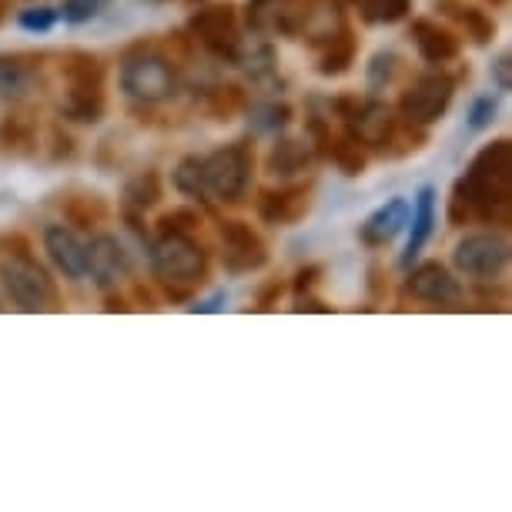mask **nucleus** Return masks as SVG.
Returning a JSON list of instances; mask_svg holds the SVG:
<instances>
[{
  "instance_id": "14",
  "label": "nucleus",
  "mask_w": 512,
  "mask_h": 512,
  "mask_svg": "<svg viewBox=\"0 0 512 512\" xmlns=\"http://www.w3.org/2000/svg\"><path fill=\"white\" fill-rule=\"evenodd\" d=\"M84 248H88V278L98 292H118L131 278V255L108 231H98L91 241H84Z\"/></svg>"
},
{
  "instance_id": "21",
  "label": "nucleus",
  "mask_w": 512,
  "mask_h": 512,
  "mask_svg": "<svg viewBox=\"0 0 512 512\" xmlns=\"http://www.w3.org/2000/svg\"><path fill=\"white\" fill-rule=\"evenodd\" d=\"M308 51H312L315 74L332 81V77H345L352 71L355 57H359V37L352 34V27H342V31H335L325 41L312 44Z\"/></svg>"
},
{
  "instance_id": "38",
  "label": "nucleus",
  "mask_w": 512,
  "mask_h": 512,
  "mask_svg": "<svg viewBox=\"0 0 512 512\" xmlns=\"http://www.w3.org/2000/svg\"><path fill=\"white\" fill-rule=\"evenodd\" d=\"M285 292V282L282 278H268V282L258 288V295H255V308L258 312H272V308L278 305V298H282Z\"/></svg>"
},
{
  "instance_id": "1",
  "label": "nucleus",
  "mask_w": 512,
  "mask_h": 512,
  "mask_svg": "<svg viewBox=\"0 0 512 512\" xmlns=\"http://www.w3.org/2000/svg\"><path fill=\"white\" fill-rule=\"evenodd\" d=\"M512 218V148L509 141L486 144L469 161L449 198L452 228L489 225L506 228Z\"/></svg>"
},
{
  "instance_id": "11",
  "label": "nucleus",
  "mask_w": 512,
  "mask_h": 512,
  "mask_svg": "<svg viewBox=\"0 0 512 512\" xmlns=\"http://www.w3.org/2000/svg\"><path fill=\"white\" fill-rule=\"evenodd\" d=\"M188 31H191V41H198L211 57H218V61H225V64H238L245 41H241V31H238L235 7H228V4L201 7L188 21Z\"/></svg>"
},
{
  "instance_id": "2",
  "label": "nucleus",
  "mask_w": 512,
  "mask_h": 512,
  "mask_svg": "<svg viewBox=\"0 0 512 512\" xmlns=\"http://www.w3.org/2000/svg\"><path fill=\"white\" fill-rule=\"evenodd\" d=\"M148 268L168 302H191L211 275V251L195 231H158L148 238Z\"/></svg>"
},
{
  "instance_id": "15",
  "label": "nucleus",
  "mask_w": 512,
  "mask_h": 512,
  "mask_svg": "<svg viewBox=\"0 0 512 512\" xmlns=\"http://www.w3.org/2000/svg\"><path fill=\"white\" fill-rule=\"evenodd\" d=\"M44 251L47 262L54 265V272L64 278V282H84L88 278V248H84L77 228H71L67 221H54V225L44 228Z\"/></svg>"
},
{
  "instance_id": "29",
  "label": "nucleus",
  "mask_w": 512,
  "mask_h": 512,
  "mask_svg": "<svg viewBox=\"0 0 512 512\" xmlns=\"http://www.w3.org/2000/svg\"><path fill=\"white\" fill-rule=\"evenodd\" d=\"M171 181H175V191L185 195L188 201H195L201 208H211V198L205 191V181H201V164H198V154H188V158L178 161V168L171 171Z\"/></svg>"
},
{
  "instance_id": "13",
  "label": "nucleus",
  "mask_w": 512,
  "mask_h": 512,
  "mask_svg": "<svg viewBox=\"0 0 512 512\" xmlns=\"http://www.w3.org/2000/svg\"><path fill=\"white\" fill-rule=\"evenodd\" d=\"M405 272V295H412L415 302L436 308H459L466 302V288L442 262H412Z\"/></svg>"
},
{
  "instance_id": "36",
  "label": "nucleus",
  "mask_w": 512,
  "mask_h": 512,
  "mask_svg": "<svg viewBox=\"0 0 512 512\" xmlns=\"http://www.w3.org/2000/svg\"><path fill=\"white\" fill-rule=\"evenodd\" d=\"M496 114H499V98L496 94H482V98L472 101L469 108V128L472 131H486L496 124Z\"/></svg>"
},
{
  "instance_id": "8",
  "label": "nucleus",
  "mask_w": 512,
  "mask_h": 512,
  "mask_svg": "<svg viewBox=\"0 0 512 512\" xmlns=\"http://www.w3.org/2000/svg\"><path fill=\"white\" fill-rule=\"evenodd\" d=\"M459 77L449 74L446 67H432L425 74H415L409 84L399 94V121L415 124V128H429L446 118V111L452 108V98H456Z\"/></svg>"
},
{
  "instance_id": "18",
  "label": "nucleus",
  "mask_w": 512,
  "mask_h": 512,
  "mask_svg": "<svg viewBox=\"0 0 512 512\" xmlns=\"http://www.w3.org/2000/svg\"><path fill=\"white\" fill-rule=\"evenodd\" d=\"M41 88V57L4 51L0 54V101L21 104Z\"/></svg>"
},
{
  "instance_id": "34",
  "label": "nucleus",
  "mask_w": 512,
  "mask_h": 512,
  "mask_svg": "<svg viewBox=\"0 0 512 512\" xmlns=\"http://www.w3.org/2000/svg\"><path fill=\"white\" fill-rule=\"evenodd\" d=\"M57 21H61V17H57V7H47V4L24 7V11L17 14V24H21V31H27V34H47Z\"/></svg>"
},
{
  "instance_id": "35",
  "label": "nucleus",
  "mask_w": 512,
  "mask_h": 512,
  "mask_svg": "<svg viewBox=\"0 0 512 512\" xmlns=\"http://www.w3.org/2000/svg\"><path fill=\"white\" fill-rule=\"evenodd\" d=\"M198 225H201L198 208H171L158 218L154 231H195Z\"/></svg>"
},
{
  "instance_id": "23",
  "label": "nucleus",
  "mask_w": 512,
  "mask_h": 512,
  "mask_svg": "<svg viewBox=\"0 0 512 512\" xmlns=\"http://www.w3.org/2000/svg\"><path fill=\"white\" fill-rule=\"evenodd\" d=\"M164 198V181L158 168L138 171L134 178L124 181L121 188V215H148L151 208H158Z\"/></svg>"
},
{
  "instance_id": "39",
  "label": "nucleus",
  "mask_w": 512,
  "mask_h": 512,
  "mask_svg": "<svg viewBox=\"0 0 512 512\" xmlns=\"http://www.w3.org/2000/svg\"><path fill=\"white\" fill-rule=\"evenodd\" d=\"M51 158L54 161H61V158H74V138L71 134H67L61 124H57V128H51Z\"/></svg>"
},
{
  "instance_id": "40",
  "label": "nucleus",
  "mask_w": 512,
  "mask_h": 512,
  "mask_svg": "<svg viewBox=\"0 0 512 512\" xmlns=\"http://www.w3.org/2000/svg\"><path fill=\"white\" fill-rule=\"evenodd\" d=\"M512 64H509V54H502L496 64H492V84H496V88L506 94L509 88H512Z\"/></svg>"
},
{
  "instance_id": "5",
  "label": "nucleus",
  "mask_w": 512,
  "mask_h": 512,
  "mask_svg": "<svg viewBox=\"0 0 512 512\" xmlns=\"http://www.w3.org/2000/svg\"><path fill=\"white\" fill-rule=\"evenodd\" d=\"M0 288L21 312H57L61 288L34 251H0Z\"/></svg>"
},
{
  "instance_id": "31",
  "label": "nucleus",
  "mask_w": 512,
  "mask_h": 512,
  "mask_svg": "<svg viewBox=\"0 0 512 512\" xmlns=\"http://www.w3.org/2000/svg\"><path fill=\"white\" fill-rule=\"evenodd\" d=\"M248 108V98L238 84H218V88L208 91L205 98V111L211 114L215 121H231L235 114H241Z\"/></svg>"
},
{
  "instance_id": "44",
  "label": "nucleus",
  "mask_w": 512,
  "mask_h": 512,
  "mask_svg": "<svg viewBox=\"0 0 512 512\" xmlns=\"http://www.w3.org/2000/svg\"><path fill=\"white\" fill-rule=\"evenodd\" d=\"M154 4H168V0H154Z\"/></svg>"
},
{
  "instance_id": "12",
  "label": "nucleus",
  "mask_w": 512,
  "mask_h": 512,
  "mask_svg": "<svg viewBox=\"0 0 512 512\" xmlns=\"http://www.w3.org/2000/svg\"><path fill=\"white\" fill-rule=\"evenodd\" d=\"M221 241V268L228 275H251L262 272L268 265V245L248 221H221L218 225Z\"/></svg>"
},
{
  "instance_id": "9",
  "label": "nucleus",
  "mask_w": 512,
  "mask_h": 512,
  "mask_svg": "<svg viewBox=\"0 0 512 512\" xmlns=\"http://www.w3.org/2000/svg\"><path fill=\"white\" fill-rule=\"evenodd\" d=\"M452 268L472 282H499L509 268V238L502 231H472L452 248Z\"/></svg>"
},
{
  "instance_id": "37",
  "label": "nucleus",
  "mask_w": 512,
  "mask_h": 512,
  "mask_svg": "<svg viewBox=\"0 0 512 512\" xmlns=\"http://www.w3.org/2000/svg\"><path fill=\"white\" fill-rule=\"evenodd\" d=\"M318 278H322V265H305V268H298L295 278H292V295H295V298L312 295V288L318 285Z\"/></svg>"
},
{
  "instance_id": "33",
  "label": "nucleus",
  "mask_w": 512,
  "mask_h": 512,
  "mask_svg": "<svg viewBox=\"0 0 512 512\" xmlns=\"http://www.w3.org/2000/svg\"><path fill=\"white\" fill-rule=\"evenodd\" d=\"M108 4L111 0H64V4L57 7V17H61L64 24L81 27V24L98 21V17L108 11Z\"/></svg>"
},
{
  "instance_id": "25",
  "label": "nucleus",
  "mask_w": 512,
  "mask_h": 512,
  "mask_svg": "<svg viewBox=\"0 0 512 512\" xmlns=\"http://www.w3.org/2000/svg\"><path fill=\"white\" fill-rule=\"evenodd\" d=\"M61 211H64V221L71 228H81V231H94L108 221V205L104 198L98 195H64L61 201Z\"/></svg>"
},
{
  "instance_id": "20",
  "label": "nucleus",
  "mask_w": 512,
  "mask_h": 512,
  "mask_svg": "<svg viewBox=\"0 0 512 512\" xmlns=\"http://www.w3.org/2000/svg\"><path fill=\"white\" fill-rule=\"evenodd\" d=\"M409 211H412V205L405 198H389L385 205H379L362 221L359 241L365 248H389L392 241L409 228Z\"/></svg>"
},
{
  "instance_id": "32",
  "label": "nucleus",
  "mask_w": 512,
  "mask_h": 512,
  "mask_svg": "<svg viewBox=\"0 0 512 512\" xmlns=\"http://www.w3.org/2000/svg\"><path fill=\"white\" fill-rule=\"evenodd\" d=\"M248 118H251V128L258 134H278L292 121V108L278 101H268V104H255V108L248 111Z\"/></svg>"
},
{
  "instance_id": "17",
  "label": "nucleus",
  "mask_w": 512,
  "mask_h": 512,
  "mask_svg": "<svg viewBox=\"0 0 512 512\" xmlns=\"http://www.w3.org/2000/svg\"><path fill=\"white\" fill-rule=\"evenodd\" d=\"M308 208H312V185H288V188H268L258 191L255 215L262 225L272 228H292L298 225Z\"/></svg>"
},
{
  "instance_id": "28",
  "label": "nucleus",
  "mask_w": 512,
  "mask_h": 512,
  "mask_svg": "<svg viewBox=\"0 0 512 512\" xmlns=\"http://www.w3.org/2000/svg\"><path fill=\"white\" fill-rule=\"evenodd\" d=\"M405 77V61L395 51H379L372 54V61L365 64V84L372 94H379L385 88H395Z\"/></svg>"
},
{
  "instance_id": "19",
  "label": "nucleus",
  "mask_w": 512,
  "mask_h": 512,
  "mask_svg": "<svg viewBox=\"0 0 512 512\" xmlns=\"http://www.w3.org/2000/svg\"><path fill=\"white\" fill-rule=\"evenodd\" d=\"M436 225H439V195L432 185H422L409 211V241H405V251L399 258L402 268H409L415 258L422 255L425 245L436 235Z\"/></svg>"
},
{
  "instance_id": "6",
  "label": "nucleus",
  "mask_w": 512,
  "mask_h": 512,
  "mask_svg": "<svg viewBox=\"0 0 512 512\" xmlns=\"http://www.w3.org/2000/svg\"><path fill=\"white\" fill-rule=\"evenodd\" d=\"M201 181L211 205H241L248 198L251 175H255V144L231 141L221 148L201 154Z\"/></svg>"
},
{
  "instance_id": "43",
  "label": "nucleus",
  "mask_w": 512,
  "mask_h": 512,
  "mask_svg": "<svg viewBox=\"0 0 512 512\" xmlns=\"http://www.w3.org/2000/svg\"><path fill=\"white\" fill-rule=\"evenodd\" d=\"M486 4L492 7V11H499V7H506V4H509V0H486Z\"/></svg>"
},
{
  "instance_id": "41",
  "label": "nucleus",
  "mask_w": 512,
  "mask_h": 512,
  "mask_svg": "<svg viewBox=\"0 0 512 512\" xmlns=\"http://www.w3.org/2000/svg\"><path fill=\"white\" fill-rule=\"evenodd\" d=\"M221 305H225V295H215V298H208V302L191 305V312H221Z\"/></svg>"
},
{
  "instance_id": "22",
  "label": "nucleus",
  "mask_w": 512,
  "mask_h": 512,
  "mask_svg": "<svg viewBox=\"0 0 512 512\" xmlns=\"http://www.w3.org/2000/svg\"><path fill=\"white\" fill-rule=\"evenodd\" d=\"M439 14L446 17L449 24H456L459 31H466L472 44L486 47L492 37H496V21H492L489 11H482L476 4H466V0H439Z\"/></svg>"
},
{
  "instance_id": "24",
  "label": "nucleus",
  "mask_w": 512,
  "mask_h": 512,
  "mask_svg": "<svg viewBox=\"0 0 512 512\" xmlns=\"http://www.w3.org/2000/svg\"><path fill=\"white\" fill-rule=\"evenodd\" d=\"M318 158L315 148L305 141H298V138H282V141H275L272 144V151H268V158H265V171L272 178H295V175H302V171L308 168Z\"/></svg>"
},
{
  "instance_id": "16",
  "label": "nucleus",
  "mask_w": 512,
  "mask_h": 512,
  "mask_svg": "<svg viewBox=\"0 0 512 512\" xmlns=\"http://www.w3.org/2000/svg\"><path fill=\"white\" fill-rule=\"evenodd\" d=\"M409 41L419 61L429 67H449L462 57V37L452 27L432 21V17H412Z\"/></svg>"
},
{
  "instance_id": "30",
  "label": "nucleus",
  "mask_w": 512,
  "mask_h": 512,
  "mask_svg": "<svg viewBox=\"0 0 512 512\" xmlns=\"http://www.w3.org/2000/svg\"><path fill=\"white\" fill-rule=\"evenodd\" d=\"M0 144L11 154H31L37 148V124L31 114H11L0 124Z\"/></svg>"
},
{
  "instance_id": "27",
  "label": "nucleus",
  "mask_w": 512,
  "mask_h": 512,
  "mask_svg": "<svg viewBox=\"0 0 512 512\" xmlns=\"http://www.w3.org/2000/svg\"><path fill=\"white\" fill-rule=\"evenodd\" d=\"M328 158L335 161V168L349 178H359L365 168H369V151L362 148L359 141L349 138V134H332V144H328Z\"/></svg>"
},
{
  "instance_id": "3",
  "label": "nucleus",
  "mask_w": 512,
  "mask_h": 512,
  "mask_svg": "<svg viewBox=\"0 0 512 512\" xmlns=\"http://www.w3.org/2000/svg\"><path fill=\"white\" fill-rule=\"evenodd\" d=\"M118 88L134 108H158L178 98V61L154 41H134L118 61Z\"/></svg>"
},
{
  "instance_id": "7",
  "label": "nucleus",
  "mask_w": 512,
  "mask_h": 512,
  "mask_svg": "<svg viewBox=\"0 0 512 512\" xmlns=\"http://www.w3.org/2000/svg\"><path fill=\"white\" fill-rule=\"evenodd\" d=\"M328 108L335 111V118H342L345 134L359 141L365 151L389 154L402 124L389 104L375 98H359V94H338V98L328 101Z\"/></svg>"
},
{
  "instance_id": "4",
  "label": "nucleus",
  "mask_w": 512,
  "mask_h": 512,
  "mask_svg": "<svg viewBox=\"0 0 512 512\" xmlns=\"http://www.w3.org/2000/svg\"><path fill=\"white\" fill-rule=\"evenodd\" d=\"M64 101L61 118L74 124H98L108 111V64L91 51H67L61 57Z\"/></svg>"
},
{
  "instance_id": "26",
  "label": "nucleus",
  "mask_w": 512,
  "mask_h": 512,
  "mask_svg": "<svg viewBox=\"0 0 512 512\" xmlns=\"http://www.w3.org/2000/svg\"><path fill=\"white\" fill-rule=\"evenodd\" d=\"M349 4L369 27H392L412 14V0H349Z\"/></svg>"
},
{
  "instance_id": "10",
  "label": "nucleus",
  "mask_w": 512,
  "mask_h": 512,
  "mask_svg": "<svg viewBox=\"0 0 512 512\" xmlns=\"http://www.w3.org/2000/svg\"><path fill=\"white\" fill-rule=\"evenodd\" d=\"M315 0H248L245 24L258 37H282V41H302L312 21Z\"/></svg>"
},
{
  "instance_id": "42",
  "label": "nucleus",
  "mask_w": 512,
  "mask_h": 512,
  "mask_svg": "<svg viewBox=\"0 0 512 512\" xmlns=\"http://www.w3.org/2000/svg\"><path fill=\"white\" fill-rule=\"evenodd\" d=\"M7 17H11V0H0V24H4Z\"/></svg>"
}]
</instances>
